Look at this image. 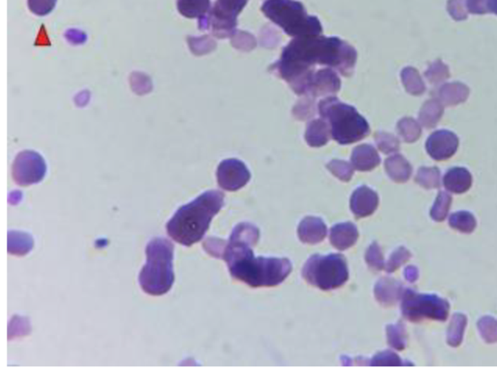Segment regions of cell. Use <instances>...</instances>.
<instances>
[{"label":"cell","mask_w":497,"mask_h":376,"mask_svg":"<svg viewBox=\"0 0 497 376\" xmlns=\"http://www.w3.org/2000/svg\"><path fill=\"white\" fill-rule=\"evenodd\" d=\"M33 244L32 237L26 232H8V252L12 255H26L33 248Z\"/></svg>","instance_id":"20"},{"label":"cell","mask_w":497,"mask_h":376,"mask_svg":"<svg viewBox=\"0 0 497 376\" xmlns=\"http://www.w3.org/2000/svg\"><path fill=\"white\" fill-rule=\"evenodd\" d=\"M404 276H405L407 281L411 282V283H414V282L417 281L418 279H419V270H418V268L414 267V265H410V267L405 268Z\"/></svg>","instance_id":"34"},{"label":"cell","mask_w":497,"mask_h":376,"mask_svg":"<svg viewBox=\"0 0 497 376\" xmlns=\"http://www.w3.org/2000/svg\"><path fill=\"white\" fill-rule=\"evenodd\" d=\"M247 2L248 0H217L209 13L200 18V28H211L212 32L219 38L231 37L237 25L236 18Z\"/></svg>","instance_id":"9"},{"label":"cell","mask_w":497,"mask_h":376,"mask_svg":"<svg viewBox=\"0 0 497 376\" xmlns=\"http://www.w3.org/2000/svg\"><path fill=\"white\" fill-rule=\"evenodd\" d=\"M402 286L393 279H384L376 287V296L383 303L393 304L402 298Z\"/></svg>","instance_id":"18"},{"label":"cell","mask_w":497,"mask_h":376,"mask_svg":"<svg viewBox=\"0 0 497 376\" xmlns=\"http://www.w3.org/2000/svg\"><path fill=\"white\" fill-rule=\"evenodd\" d=\"M467 327V317L463 313H455L451 316L447 330V344L451 347H458L462 342Z\"/></svg>","instance_id":"17"},{"label":"cell","mask_w":497,"mask_h":376,"mask_svg":"<svg viewBox=\"0 0 497 376\" xmlns=\"http://www.w3.org/2000/svg\"><path fill=\"white\" fill-rule=\"evenodd\" d=\"M357 52L337 37H295L284 49L275 67L298 95H304L306 85L317 66L335 68L343 75L353 73Z\"/></svg>","instance_id":"1"},{"label":"cell","mask_w":497,"mask_h":376,"mask_svg":"<svg viewBox=\"0 0 497 376\" xmlns=\"http://www.w3.org/2000/svg\"><path fill=\"white\" fill-rule=\"evenodd\" d=\"M487 10L497 15V0H487Z\"/></svg>","instance_id":"35"},{"label":"cell","mask_w":497,"mask_h":376,"mask_svg":"<svg viewBox=\"0 0 497 376\" xmlns=\"http://www.w3.org/2000/svg\"><path fill=\"white\" fill-rule=\"evenodd\" d=\"M410 258L411 253L407 249L404 247L396 249L393 253V255L391 256V258H389L388 265H387V270H388L389 272H394V270H398L399 267H401L403 263L408 262Z\"/></svg>","instance_id":"29"},{"label":"cell","mask_w":497,"mask_h":376,"mask_svg":"<svg viewBox=\"0 0 497 376\" xmlns=\"http://www.w3.org/2000/svg\"><path fill=\"white\" fill-rule=\"evenodd\" d=\"M458 145L455 134L440 131L431 134L427 142V150L434 160H447L455 154Z\"/></svg>","instance_id":"12"},{"label":"cell","mask_w":497,"mask_h":376,"mask_svg":"<svg viewBox=\"0 0 497 376\" xmlns=\"http://www.w3.org/2000/svg\"><path fill=\"white\" fill-rule=\"evenodd\" d=\"M465 0H450L448 4L449 12L456 20H463L466 18V12L465 10Z\"/></svg>","instance_id":"31"},{"label":"cell","mask_w":497,"mask_h":376,"mask_svg":"<svg viewBox=\"0 0 497 376\" xmlns=\"http://www.w3.org/2000/svg\"><path fill=\"white\" fill-rule=\"evenodd\" d=\"M478 330L485 342L489 344L497 342V320L492 316H484L477 323Z\"/></svg>","instance_id":"25"},{"label":"cell","mask_w":497,"mask_h":376,"mask_svg":"<svg viewBox=\"0 0 497 376\" xmlns=\"http://www.w3.org/2000/svg\"><path fill=\"white\" fill-rule=\"evenodd\" d=\"M56 3L57 0H28V8L37 16H45L51 13Z\"/></svg>","instance_id":"28"},{"label":"cell","mask_w":497,"mask_h":376,"mask_svg":"<svg viewBox=\"0 0 497 376\" xmlns=\"http://www.w3.org/2000/svg\"><path fill=\"white\" fill-rule=\"evenodd\" d=\"M259 232L250 225H239L224 249V258L235 279L251 286H274L291 270L286 258H255L250 246L257 243Z\"/></svg>","instance_id":"2"},{"label":"cell","mask_w":497,"mask_h":376,"mask_svg":"<svg viewBox=\"0 0 497 376\" xmlns=\"http://www.w3.org/2000/svg\"><path fill=\"white\" fill-rule=\"evenodd\" d=\"M217 181L224 190L236 191L250 180V172L246 165L235 159L226 160L217 169Z\"/></svg>","instance_id":"11"},{"label":"cell","mask_w":497,"mask_h":376,"mask_svg":"<svg viewBox=\"0 0 497 376\" xmlns=\"http://www.w3.org/2000/svg\"><path fill=\"white\" fill-rule=\"evenodd\" d=\"M416 180L425 188H438L440 186V172L437 169H420Z\"/></svg>","instance_id":"26"},{"label":"cell","mask_w":497,"mask_h":376,"mask_svg":"<svg viewBox=\"0 0 497 376\" xmlns=\"http://www.w3.org/2000/svg\"><path fill=\"white\" fill-rule=\"evenodd\" d=\"M262 10L290 37H317L322 32L318 18L308 15L304 6L295 0H266Z\"/></svg>","instance_id":"6"},{"label":"cell","mask_w":497,"mask_h":376,"mask_svg":"<svg viewBox=\"0 0 497 376\" xmlns=\"http://www.w3.org/2000/svg\"><path fill=\"white\" fill-rule=\"evenodd\" d=\"M358 231L355 227L350 223L347 224L337 225L331 229V243L336 248L344 250L351 247L355 244L358 238Z\"/></svg>","instance_id":"16"},{"label":"cell","mask_w":497,"mask_h":376,"mask_svg":"<svg viewBox=\"0 0 497 376\" xmlns=\"http://www.w3.org/2000/svg\"><path fill=\"white\" fill-rule=\"evenodd\" d=\"M449 225L451 229L462 232V234H472L477 227V220L471 212L461 210L453 213L449 217Z\"/></svg>","instance_id":"21"},{"label":"cell","mask_w":497,"mask_h":376,"mask_svg":"<svg viewBox=\"0 0 497 376\" xmlns=\"http://www.w3.org/2000/svg\"><path fill=\"white\" fill-rule=\"evenodd\" d=\"M303 276L320 289H335L347 281V263L343 256L336 254L314 256L306 263Z\"/></svg>","instance_id":"7"},{"label":"cell","mask_w":497,"mask_h":376,"mask_svg":"<svg viewBox=\"0 0 497 376\" xmlns=\"http://www.w3.org/2000/svg\"><path fill=\"white\" fill-rule=\"evenodd\" d=\"M378 207V196L367 187L358 188L352 198V209L360 217L367 216Z\"/></svg>","instance_id":"13"},{"label":"cell","mask_w":497,"mask_h":376,"mask_svg":"<svg viewBox=\"0 0 497 376\" xmlns=\"http://www.w3.org/2000/svg\"><path fill=\"white\" fill-rule=\"evenodd\" d=\"M373 365L379 366H401L402 361L400 358L396 353L393 352H384V353L379 354L376 356L373 361Z\"/></svg>","instance_id":"30"},{"label":"cell","mask_w":497,"mask_h":376,"mask_svg":"<svg viewBox=\"0 0 497 376\" xmlns=\"http://www.w3.org/2000/svg\"><path fill=\"white\" fill-rule=\"evenodd\" d=\"M451 205V196L445 191H440L430 210V217L435 222H443L448 216Z\"/></svg>","instance_id":"24"},{"label":"cell","mask_w":497,"mask_h":376,"mask_svg":"<svg viewBox=\"0 0 497 376\" xmlns=\"http://www.w3.org/2000/svg\"><path fill=\"white\" fill-rule=\"evenodd\" d=\"M387 169H388L389 176L394 181L405 182L409 179L411 174L410 165L400 156L388 160Z\"/></svg>","instance_id":"23"},{"label":"cell","mask_w":497,"mask_h":376,"mask_svg":"<svg viewBox=\"0 0 497 376\" xmlns=\"http://www.w3.org/2000/svg\"><path fill=\"white\" fill-rule=\"evenodd\" d=\"M46 170V164L41 156L33 151H23L14 160L12 176L19 185L30 186L41 182Z\"/></svg>","instance_id":"10"},{"label":"cell","mask_w":497,"mask_h":376,"mask_svg":"<svg viewBox=\"0 0 497 376\" xmlns=\"http://www.w3.org/2000/svg\"><path fill=\"white\" fill-rule=\"evenodd\" d=\"M401 310L404 317L411 322L425 319L443 322L448 319L450 303L437 294H419L407 289L403 292Z\"/></svg>","instance_id":"8"},{"label":"cell","mask_w":497,"mask_h":376,"mask_svg":"<svg viewBox=\"0 0 497 376\" xmlns=\"http://www.w3.org/2000/svg\"><path fill=\"white\" fill-rule=\"evenodd\" d=\"M322 120L331 124L332 138L339 144H351L363 140L369 133L367 120L351 105L343 104L335 97H327L320 102Z\"/></svg>","instance_id":"5"},{"label":"cell","mask_w":497,"mask_h":376,"mask_svg":"<svg viewBox=\"0 0 497 376\" xmlns=\"http://www.w3.org/2000/svg\"><path fill=\"white\" fill-rule=\"evenodd\" d=\"M353 154L360 156L362 158H353L355 167L360 170L371 169L379 164L380 158L376 151L371 146H360L353 152Z\"/></svg>","instance_id":"22"},{"label":"cell","mask_w":497,"mask_h":376,"mask_svg":"<svg viewBox=\"0 0 497 376\" xmlns=\"http://www.w3.org/2000/svg\"><path fill=\"white\" fill-rule=\"evenodd\" d=\"M467 6L471 13L484 14L489 12L487 0H467Z\"/></svg>","instance_id":"33"},{"label":"cell","mask_w":497,"mask_h":376,"mask_svg":"<svg viewBox=\"0 0 497 376\" xmlns=\"http://www.w3.org/2000/svg\"><path fill=\"white\" fill-rule=\"evenodd\" d=\"M388 340L389 346L398 350H403L406 347V330L402 324L389 326Z\"/></svg>","instance_id":"27"},{"label":"cell","mask_w":497,"mask_h":376,"mask_svg":"<svg viewBox=\"0 0 497 376\" xmlns=\"http://www.w3.org/2000/svg\"><path fill=\"white\" fill-rule=\"evenodd\" d=\"M298 234L301 241L308 243H317L324 239L327 234V227L318 218H306L301 223Z\"/></svg>","instance_id":"15"},{"label":"cell","mask_w":497,"mask_h":376,"mask_svg":"<svg viewBox=\"0 0 497 376\" xmlns=\"http://www.w3.org/2000/svg\"><path fill=\"white\" fill-rule=\"evenodd\" d=\"M224 194L208 191L177 210L166 225L169 236L184 246L202 241L210 223L224 205Z\"/></svg>","instance_id":"3"},{"label":"cell","mask_w":497,"mask_h":376,"mask_svg":"<svg viewBox=\"0 0 497 376\" xmlns=\"http://www.w3.org/2000/svg\"><path fill=\"white\" fill-rule=\"evenodd\" d=\"M210 0H177V8L186 18H202L210 10Z\"/></svg>","instance_id":"19"},{"label":"cell","mask_w":497,"mask_h":376,"mask_svg":"<svg viewBox=\"0 0 497 376\" xmlns=\"http://www.w3.org/2000/svg\"><path fill=\"white\" fill-rule=\"evenodd\" d=\"M367 260L368 263H371L373 267H377L378 270L383 267V257H382L381 251H380L376 244H374V245L370 248V251H368Z\"/></svg>","instance_id":"32"},{"label":"cell","mask_w":497,"mask_h":376,"mask_svg":"<svg viewBox=\"0 0 497 376\" xmlns=\"http://www.w3.org/2000/svg\"><path fill=\"white\" fill-rule=\"evenodd\" d=\"M147 261L139 274V284L146 294L162 296L175 281L173 270L174 245L166 238L157 237L146 247Z\"/></svg>","instance_id":"4"},{"label":"cell","mask_w":497,"mask_h":376,"mask_svg":"<svg viewBox=\"0 0 497 376\" xmlns=\"http://www.w3.org/2000/svg\"><path fill=\"white\" fill-rule=\"evenodd\" d=\"M443 184L449 191L455 194H463L469 190L472 185V176L467 169L463 167H454L445 174Z\"/></svg>","instance_id":"14"}]
</instances>
